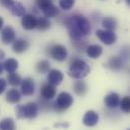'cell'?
I'll list each match as a JSON object with an SVG mask.
<instances>
[{
	"instance_id": "obj_1",
	"label": "cell",
	"mask_w": 130,
	"mask_h": 130,
	"mask_svg": "<svg viewBox=\"0 0 130 130\" xmlns=\"http://www.w3.org/2000/svg\"><path fill=\"white\" fill-rule=\"evenodd\" d=\"M66 25L70 31V35L74 41H80L81 38L91 31L89 20L82 14L70 15L66 19Z\"/></svg>"
},
{
	"instance_id": "obj_2",
	"label": "cell",
	"mask_w": 130,
	"mask_h": 130,
	"mask_svg": "<svg viewBox=\"0 0 130 130\" xmlns=\"http://www.w3.org/2000/svg\"><path fill=\"white\" fill-rule=\"evenodd\" d=\"M90 71V67L85 61L81 59H75L70 65L69 75L74 79H83L89 75Z\"/></svg>"
},
{
	"instance_id": "obj_3",
	"label": "cell",
	"mask_w": 130,
	"mask_h": 130,
	"mask_svg": "<svg viewBox=\"0 0 130 130\" xmlns=\"http://www.w3.org/2000/svg\"><path fill=\"white\" fill-rule=\"evenodd\" d=\"M38 114V105L28 102L25 105H18L16 109V115L20 119H33Z\"/></svg>"
},
{
	"instance_id": "obj_4",
	"label": "cell",
	"mask_w": 130,
	"mask_h": 130,
	"mask_svg": "<svg viewBox=\"0 0 130 130\" xmlns=\"http://www.w3.org/2000/svg\"><path fill=\"white\" fill-rule=\"evenodd\" d=\"M73 102H74V99L70 93L62 92L61 94H59V96L57 98V101L54 104V108L57 112H63L73 105Z\"/></svg>"
},
{
	"instance_id": "obj_5",
	"label": "cell",
	"mask_w": 130,
	"mask_h": 130,
	"mask_svg": "<svg viewBox=\"0 0 130 130\" xmlns=\"http://www.w3.org/2000/svg\"><path fill=\"white\" fill-rule=\"evenodd\" d=\"M50 55L54 60L58 62H63L68 57V51L62 44H54L50 47Z\"/></svg>"
},
{
	"instance_id": "obj_6",
	"label": "cell",
	"mask_w": 130,
	"mask_h": 130,
	"mask_svg": "<svg viewBox=\"0 0 130 130\" xmlns=\"http://www.w3.org/2000/svg\"><path fill=\"white\" fill-rule=\"evenodd\" d=\"M96 34H97L98 38L103 43H105L107 45L113 44L116 41V39H117V36H116L115 33L113 32V31H111V30H107V29H104V30L98 29Z\"/></svg>"
},
{
	"instance_id": "obj_7",
	"label": "cell",
	"mask_w": 130,
	"mask_h": 130,
	"mask_svg": "<svg viewBox=\"0 0 130 130\" xmlns=\"http://www.w3.org/2000/svg\"><path fill=\"white\" fill-rule=\"evenodd\" d=\"M21 93L24 96H31L34 93V81L32 78H25L21 81Z\"/></svg>"
},
{
	"instance_id": "obj_8",
	"label": "cell",
	"mask_w": 130,
	"mask_h": 130,
	"mask_svg": "<svg viewBox=\"0 0 130 130\" xmlns=\"http://www.w3.org/2000/svg\"><path fill=\"white\" fill-rule=\"evenodd\" d=\"M56 94H57V91H56V88L54 85H52L50 83L42 85V87L40 89V95L43 100H47V101L52 100L56 96Z\"/></svg>"
},
{
	"instance_id": "obj_9",
	"label": "cell",
	"mask_w": 130,
	"mask_h": 130,
	"mask_svg": "<svg viewBox=\"0 0 130 130\" xmlns=\"http://www.w3.org/2000/svg\"><path fill=\"white\" fill-rule=\"evenodd\" d=\"M21 25L24 29L31 30L37 26V18L32 14H24L21 18Z\"/></svg>"
},
{
	"instance_id": "obj_10",
	"label": "cell",
	"mask_w": 130,
	"mask_h": 130,
	"mask_svg": "<svg viewBox=\"0 0 130 130\" xmlns=\"http://www.w3.org/2000/svg\"><path fill=\"white\" fill-rule=\"evenodd\" d=\"M64 80V75L61 71L59 70H51L48 72V75H47V81L50 84L54 85V86H58L62 83V81Z\"/></svg>"
},
{
	"instance_id": "obj_11",
	"label": "cell",
	"mask_w": 130,
	"mask_h": 130,
	"mask_svg": "<svg viewBox=\"0 0 130 130\" xmlns=\"http://www.w3.org/2000/svg\"><path fill=\"white\" fill-rule=\"evenodd\" d=\"M99 121V115L97 112L93 111V110H89L86 112V114L83 117V123L86 126H95Z\"/></svg>"
},
{
	"instance_id": "obj_12",
	"label": "cell",
	"mask_w": 130,
	"mask_h": 130,
	"mask_svg": "<svg viewBox=\"0 0 130 130\" xmlns=\"http://www.w3.org/2000/svg\"><path fill=\"white\" fill-rule=\"evenodd\" d=\"M15 31L13 30V28L11 26H6L2 29L1 31V40L8 44V43H11L15 40Z\"/></svg>"
},
{
	"instance_id": "obj_13",
	"label": "cell",
	"mask_w": 130,
	"mask_h": 130,
	"mask_svg": "<svg viewBox=\"0 0 130 130\" xmlns=\"http://www.w3.org/2000/svg\"><path fill=\"white\" fill-rule=\"evenodd\" d=\"M29 46V43L27 40L23 39V38H18L15 39L12 43V51L16 54H22L23 52H25Z\"/></svg>"
},
{
	"instance_id": "obj_14",
	"label": "cell",
	"mask_w": 130,
	"mask_h": 130,
	"mask_svg": "<svg viewBox=\"0 0 130 130\" xmlns=\"http://www.w3.org/2000/svg\"><path fill=\"white\" fill-rule=\"evenodd\" d=\"M104 103L108 108H111V109L116 108L120 104V97L117 93H110L105 97Z\"/></svg>"
},
{
	"instance_id": "obj_15",
	"label": "cell",
	"mask_w": 130,
	"mask_h": 130,
	"mask_svg": "<svg viewBox=\"0 0 130 130\" xmlns=\"http://www.w3.org/2000/svg\"><path fill=\"white\" fill-rule=\"evenodd\" d=\"M86 53L89 56V58H91V59H98L102 55L103 48H102V46H100L98 44H91V45L87 46Z\"/></svg>"
},
{
	"instance_id": "obj_16",
	"label": "cell",
	"mask_w": 130,
	"mask_h": 130,
	"mask_svg": "<svg viewBox=\"0 0 130 130\" xmlns=\"http://www.w3.org/2000/svg\"><path fill=\"white\" fill-rule=\"evenodd\" d=\"M74 91H75V93L77 95L84 96L88 92V86H87V84L84 81H82L81 79H79V81H77L74 84Z\"/></svg>"
},
{
	"instance_id": "obj_17",
	"label": "cell",
	"mask_w": 130,
	"mask_h": 130,
	"mask_svg": "<svg viewBox=\"0 0 130 130\" xmlns=\"http://www.w3.org/2000/svg\"><path fill=\"white\" fill-rule=\"evenodd\" d=\"M20 93L16 89H10L6 93V101L10 104H16L20 101Z\"/></svg>"
},
{
	"instance_id": "obj_18",
	"label": "cell",
	"mask_w": 130,
	"mask_h": 130,
	"mask_svg": "<svg viewBox=\"0 0 130 130\" xmlns=\"http://www.w3.org/2000/svg\"><path fill=\"white\" fill-rule=\"evenodd\" d=\"M108 68L113 71H119L123 68V59L120 57H112L108 61Z\"/></svg>"
},
{
	"instance_id": "obj_19",
	"label": "cell",
	"mask_w": 130,
	"mask_h": 130,
	"mask_svg": "<svg viewBox=\"0 0 130 130\" xmlns=\"http://www.w3.org/2000/svg\"><path fill=\"white\" fill-rule=\"evenodd\" d=\"M102 25L105 29L107 30H111V31H114L115 28L117 27V21L114 17H111V16H108V17H105L103 18L102 20Z\"/></svg>"
},
{
	"instance_id": "obj_20",
	"label": "cell",
	"mask_w": 130,
	"mask_h": 130,
	"mask_svg": "<svg viewBox=\"0 0 130 130\" xmlns=\"http://www.w3.org/2000/svg\"><path fill=\"white\" fill-rule=\"evenodd\" d=\"M3 67H4V70L7 73L11 74V73H14L17 70V68H18V62L15 59H8V60H6L4 62Z\"/></svg>"
},
{
	"instance_id": "obj_21",
	"label": "cell",
	"mask_w": 130,
	"mask_h": 130,
	"mask_svg": "<svg viewBox=\"0 0 130 130\" xmlns=\"http://www.w3.org/2000/svg\"><path fill=\"white\" fill-rule=\"evenodd\" d=\"M16 125L12 118H4L0 121V130H15Z\"/></svg>"
},
{
	"instance_id": "obj_22",
	"label": "cell",
	"mask_w": 130,
	"mask_h": 130,
	"mask_svg": "<svg viewBox=\"0 0 130 130\" xmlns=\"http://www.w3.org/2000/svg\"><path fill=\"white\" fill-rule=\"evenodd\" d=\"M41 11L44 14V16L47 17V18H50V17H56L59 14V9L57 8V6L54 5V3L51 4V5H48L47 7L43 8Z\"/></svg>"
},
{
	"instance_id": "obj_23",
	"label": "cell",
	"mask_w": 130,
	"mask_h": 130,
	"mask_svg": "<svg viewBox=\"0 0 130 130\" xmlns=\"http://www.w3.org/2000/svg\"><path fill=\"white\" fill-rule=\"evenodd\" d=\"M11 13L15 16H23L25 14V8L21 3H13L10 7Z\"/></svg>"
},
{
	"instance_id": "obj_24",
	"label": "cell",
	"mask_w": 130,
	"mask_h": 130,
	"mask_svg": "<svg viewBox=\"0 0 130 130\" xmlns=\"http://www.w3.org/2000/svg\"><path fill=\"white\" fill-rule=\"evenodd\" d=\"M50 67H51V64L48 61L46 60H42L40 62H38L36 66H35V70L37 73L39 74H44V73H47L48 70H50Z\"/></svg>"
},
{
	"instance_id": "obj_25",
	"label": "cell",
	"mask_w": 130,
	"mask_h": 130,
	"mask_svg": "<svg viewBox=\"0 0 130 130\" xmlns=\"http://www.w3.org/2000/svg\"><path fill=\"white\" fill-rule=\"evenodd\" d=\"M7 79H8V83H9L11 86H14V87L20 85V84H21V81H22V80H21V77H20L18 74H16L15 72L9 74L8 77H7Z\"/></svg>"
},
{
	"instance_id": "obj_26",
	"label": "cell",
	"mask_w": 130,
	"mask_h": 130,
	"mask_svg": "<svg viewBox=\"0 0 130 130\" xmlns=\"http://www.w3.org/2000/svg\"><path fill=\"white\" fill-rule=\"evenodd\" d=\"M51 26V22L48 20L47 17H40L37 19V28L39 30H46L47 28H50Z\"/></svg>"
},
{
	"instance_id": "obj_27",
	"label": "cell",
	"mask_w": 130,
	"mask_h": 130,
	"mask_svg": "<svg viewBox=\"0 0 130 130\" xmlns=\"http://www.w3.org/2000/svg\"><path fill=\"white\" fill-rule=\"evenodd\" d=\"M121 110L125 113H130V97L129 96H125L121 101H120V104H119Z\"/></svg>"
},
{
	"instance_id": "obj_28",
	"label": "cell",
	"mask_w": 130,
	"mask_h": 130,
	"mask_svg": "<svg viewBox=\"0 0 130 130\" xmlns=\"http://www.w3.org/2000/svg\"><path fill=\"white\" fill-rule=\"evenodd\" d=\"M75 4V0H60V6L64 10H70L73 8Z\"/></svg>"
},
{
	"instance_id": "obj_29",
	"label": "cell",
	"mask_w": 130,
	"mask_h": 130,
	"mask_svg": "<svg viewBox=\"0 0 130 130\" xmlns=\"http://www.w3.org/2000/svg\"><path fill=\"white\" fill-rule=\"evenodd\" d=\"M36 1V5L39 9H43L45 7H47L48 5L53 4V0H35Z\"/></svg>"
},
{
	"instance_id": "obj_30",
	"label": "cell",
	"mask_w": 130,
	"mask_h": 130,
	"mask_svg": "<svg viewBox=\"0 0 130 130\" xmlns=\"http://www.w3.org/2000/svg\"><path fill=\"white\" fill-rule=\"evenodd\" d=\"M13 3H14L13 0H0V5H2L5 8H10Z\"/></svg>"
},
{
	"instance_id": "obj_31",
	"label": "cell",
	"mask_w": 130,
	"mask_h": 130,
	"mask_svg": "<svg viewBox=\"0 0 130 130\" xmlns=\"http://www.w3.org/2000/svg\"><path fill=\"white\" fill-rule=\"evenodd\" d=\"M6 86H7V82H6L4 79L0 78V94H2V93L5 91Z\"/></svg>"
},
{
	"instance_id": "obj_32",
	"label": "cell",
	"mask_w": 130,
	"mask_h": 130,
	"mask_svg": "<svg viewBox=\"0 0 130 130\" xmlns=\"http://www.w3.org/2000/svg\"><path fill=\"white\" fill-rule=\"evenodd\" d=\"M121 55H122V59L123 58H130V47H124Z\"/></svg>"
},
{
	"instance_id": "obj_33",
	"label": "cell",
	"mask_w": 130,
	"mask_h": 130,
	"mask_svg": "<svg viewBox=\"0 0 130 130\" xmlns=\"http://www.w3.org/2000/svg\"><path fill=\"white\" fill-rule=\"evenodd\" d=\"M4 57H5V54H4V52L0 50V60H2V59H4Z\"/></svg>"
},
{
	"instance_id": "obj_34",
	"label": "cell",
	"mask_w": 130,
	"mask_h": 130,
	"mask_svg": "<svg viewBox=\"0 0 130 130\" xmlns=\"http://www.w3.org/2000/svg\"><path fill=\"white\" fill-rule=\"evenodd\" d=\"M3 70H4V67H3V64H1V62H0V75L3 73Z\"/></svg>"
},
{
	"instance_id": "obj_35",
	"label": "cell",
	"mask_w": 130,
	"mask_h": 130,
	"mask_svg": "<svg viewBox=\"0 0 130 130\" xmlns=\"http://www.w3.org/2000/svg\"><path fill=\"white\" fill-rule=\"evenodd\" d=\"M2 26H3V19L0 17V29L2 28Z\"/></svg>"
},
{
	"instance_id": "obj_36",
	"label": "cell",
	"mask_w": 130,
	"mask_h": 130,
	"mask_svg": "<svg viewBox=\"0 0 130 130\" xmlns=\"http://www.w3.org/2000/svg\"><path fill=\"white\" fill-rule=\"evenodd\" d=\"M126 3H127V4H129V5H130V0H126Z\"/></svg>"
},
{
	"instance_id": "obj_37",
	"label": "cell",
	"mask_w": 130,
	"mask_h": 130,
	"mask_svg": "<svg viewBox=\"0 0 130 130\" xmlns=\"http://www.w3.org/2000/svg\"><path fill=\"white\" fill-rule=\"evenodd\" d=\"M128 130H130V129H128Z\"/></svg>"
}]
</instances>
